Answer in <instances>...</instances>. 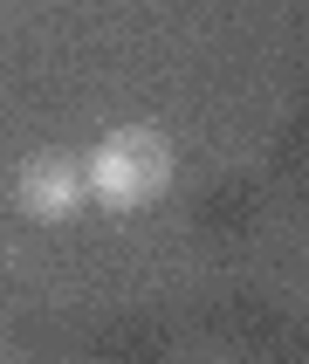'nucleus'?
I'll return each instance as SVG.
<instances>
[{
  "instance_id": "nucleus-1",
  "label": "nucleus",
  "mask_w": 309,
  "mask_h": 364,
  "mask_svg": "<svg viewBox=\"0 0 309 364\" xmlns=\"http://www.w3.org/2000/svg\"><path fill=\"white\" fill-rule=\"evenodd\" d=\"M172 138L151 131V124H124L110 138L82 159V186H90V200L110 206V213H144V206H158L172 193Z\"/></svg>"
},
{
  "instance_id": "nucleus-2",
  "label": "nucleus",
  "mask_w": 309,
  "mask_h": 364,
  "mask_svg": "<svg viewBox=\"0 0 309 364\" xmlns=\"http://www.w3.org/2000/svg\"><path fill=\"white\" fill-rule=\"evenodd\" d=\"M82 200H90L82 159H69V151H35V159L14 172V206L28 220H69Z\"/></svg>"
}]
</instances>
